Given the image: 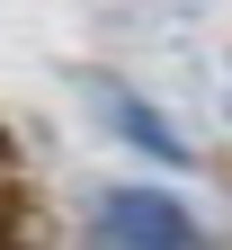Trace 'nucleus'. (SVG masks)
<instances>
[{
  "instance_id": "f257e3e1",
  "label": "nucleus",
  "mask_w": 232,
  "mask_h": 250,
  "mask_svg": "<svg viewBox=\"0 0 232 250\" xmlns=\"http://www.w3.org/2000/svg\"><path fill=\"white\" fill-rule=\"evenodd\" d=\"M107 232H116V250H214L170 188H116L107 197Z\"/></svg>"
},
{
  "instance_id": "f03ea898",
  "label": "nucleus",
  "mask_w": 232,
  "mask_h": 250,
  "mask_svg": "<svg viewBox=\"0 0 232 250\" xmlns=\"http://www.w3.org/2000/svg\"><path fill=\"white\" fill-rule=\"evenodd\" d=\"M98 107H107V125H116L134 152H152V161H170V170H188V161H196V143H188L152 99H134V89H116V81H98Z\"/></svg>"
}]
</instances>
